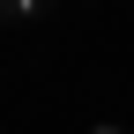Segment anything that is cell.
I'll return each instance as SVG.
<instances>
[{
	"mask_svg": "<svg viewBox=\"0 0 134 134\" xmlns=\"http://www.w3.org/2000/svg\"><path fill=\"white\" fill-rule=\"evenodd\" d=\"M0 8H15V15H23V8H37V0H0Z\"/></svg>",
	"mask_w": 134,
	"mask_h": 134,
	"instance_id": "obj_1",
	"label": "cell"
},
{
	"mask_svg": "<svg viewBox=\"0 0 134 134\" xmlns=\"http://www.w3.org/2000/svg\"><path fill=\"white\" fill-rule=\"evenodd\" d=\"M97 134H119V127H97Z\"/></svg>",
	"mask_w": 134,
	"mask_h": 134,
	"instance_id": "obj_2",
	"label": "cell"
}]
</instances>
